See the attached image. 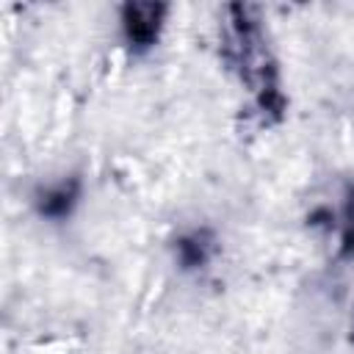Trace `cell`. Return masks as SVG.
<instances>
[{
	"label": "cell",
	"instance_id": "cell-1",
	"mask_svg": "<svg viewBox=\"0 0 354 354\" xmlns=\"http://www.w3.org/2000/svg\"><path fill=\"white\" fill-rule=\"evenodd\" d=\"M160 11H163L160 6H147V3L127 6L124 8V25H127L130 39L147 44L155 36V30H158V14Z\"/></svg>",
	"mask_w": 354,
	"mask_h": 354
},
{
	"label": "cell",
	"instance_id": "cell-2",
	"mask_svg": "<svg viewBox=\"0 0 354 354\" xmlns=\"http://www.w3.org/2000/svg\"><path fill=\"white\" fill-rule=\"evenodd\" d=\"M72 196H75V191L66 188V185H61V188H55V191L47 194L41 210L50 213V216H64V213L69 210V205H72Z\"/></svg>",
	"mask_w": 354,
	"mask_h": 354
}]
</instances>
